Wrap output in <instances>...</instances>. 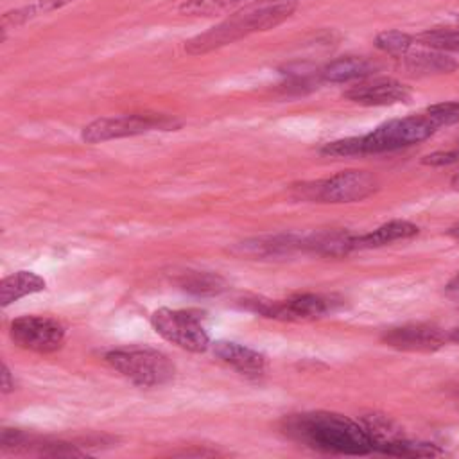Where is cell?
<instances>
[{
	"label": "cell",
	"instance_id": "cell-1",
	"mask_svg": "<svg viewBox=\"0 0 459 459\" xmlns=\"http://www.w3.org/2000/svg\"><path fill=\"white\" fill-rule=\"evenodd\" d=\"M281 429L290 439L319 452L341 455H366L373 452L364 425L337 412L290 414L283 420Z\"/></svg>",
	"mask_w": 459,
	"mask_h": 459
},
{
	"label": "cell",
	"instance_id": "cell-2",
	"mask_svg": "<svg viewBox=\"0 0 459 459\" xmlns=\"http://www.w3.org/2000/svg\"><path fill=\"white\" fill-rule=\"evenodd\" d=\"M298 9V0H253L221 23L190 38L185 50L192 56L208 54L249 34L264 32L283 23Z\"/></svg>",
	"mask_w": 459,
	"mask_h": 459
},
{
	"label": "cell",
	"instance_id": "cell-3",
	"mask_svg": "<svg viewBox=\"0 0 459 459\" xmlns=\"http://www.w3.org/2000/svg\"><path fill=\"white\" fill-rule=\"evenodd\" d=\"M106 362L140 387H156L174 378L176 368L169 357L152 348H117L104 355Z\"/></svg>",
	"mask_w": 459,
	"mask_h": 459
},
{
	"label": "cell",
	"instance_id": "cell-4",
	"mask_svg": "<svg viewBox=\"0 0 459 459\" xmlns=\"http://www.w3.org/2000/svg\"><path fill=\"white\" fill-rule=\"evenodd\" d=\"M378 188L377 178L368 170H342L330 178L296 185V195L312 203H357Z\"/></svg>",
	"mask_w": 459,
	"mask_h": 459
},
{
	"label": "cell",
	"instance_id": "cell-5",
	"mask_svg": "<svg viewBox=\"0 0 459 459\" xmlns=\"http://www.w3.org/2000/svg\"><path fill=\"white\" fill-rule=\"evenodd\" d=\"M437 122L425 111L420 115H409L403 118H393L371 133L359 136L362 154H378L391 152L403 147H411L427 140L437 129Z\"/></svg>",
	"mask_w": 459,
	"mask_h": 459
},
{
	"label": "cell",
	"instance_id": "cell-6",
	"mask_svg": "<svg viewBox=\"0 0 459 459\" xmlns=\"http://www.w3.org/2000/svg\"><path fill=\"white\" fill-rule=\"evenodd\" d=\"M341 305V299L326 294H296L289 299H265L260 296H251L242 299V307L253 314L280 319V321H312L333 312Z\"/></svg>",
	"mask_w": 459,
	"mask_h": 459
},
{
	"label": "cell",
	"instance_id": "cell-7",
	"mask_svg": "<svg viewBox=\"0 0 459 459\" xmlns=\"http://www.w3.org/2000/svg\"><path fill=\"white\" fill-rule=\"evenodd\" d=\"M178 122L165 115L154 113H131L118 117H102L82 127L81 138L86 143H100L108 140H118L127 136L143 134L149 131H170Z\"/></svg>",
	"mask_w": 459,
	"mask_h": 459
},
{
	"label": "cell",
	"instance_id": "cell-8",
	"mask_svg": "<svg viewBox=\"0 0 459 459\" xmlns=\"http://www.w3.org/2000/svg\"><path fill=\"white\" fill-rule=\"evenodd\" d=\"M151 325L165 341L186 351L201 353L210 346L206 330L203 328L199 317L190 310L158 308L151 316Z\"/></svg>",
	"mask_w": 459,
	"mask_h": 459
},
{
	"label": "cell",
	"instance_id": "cell-9",
	"mask_svg": "<svg viewBox=\"0 0 459 459\" xmlns=\"http://www.w3.org/2000/svg\"><path fill=\"white\" fill-rule=\"evenodd\" d=\"M9 335L23 350L52 353L63 346L65 326L47 316H22L11 323Z\"/></svg>",
	"mask_w": 459,
	"mask_h": 459
},
{
	"label": "cell",
	"instance_id": "cell-10",
	"mask_svg": "<svg viewBox=\"0 0 459 459\" xmlns=\"http://www.w3.org/2000/svg\"><path fill=\"white\" fill-rule=\"evenodd\" d=\"M450 341V332L430 323H409L389 328L382 342L402 351H436Z\"/></svg>",
	"mask_w": 459,
	"mask_h": 459
},
{
	"label": "cell",
	"instance_id": "cell-11",
	"mask_svg": "<svg viewBox=\"0 0 459 459\" xmlns=\"http://www.w3.org/2000/svg\"><path fill=\"white\" fill-rule=\"evenodd\" d=\"M344 97L362 106H393L409 102L411 90L396 79L382 77L373 81H362L344 91Z\"/></svg>",
	"mask_w": 459,
	"mask_h": 459
},
{
	"label": "cell",
	"instance_id": "cell-12",
	"mask_svg": "<svg viewBox=\"0 0 459 459\" xmlns=\"http://www.w3.org/2000/svg\"><path fill=\"white\" fill-rule=\"evenodd\" d=\"M296 249H305V237L294 233H278V235H262L255 238L242 240L231 249L238 256L251 258H273L281 255H290Z\"/></svg>",
	"mask_w": 459,
	"mask_h": 459
},
{
	"label": "cell",
	"instance_id": "cell-13",
	"mask_svg": "<svg viewBox=\"0 0 459 459\" xmlns=\"http://www.w3.org/2000/svg\"><path fill=\"white\" fill-rule=\"evenodd\" d=\"M213 353L231 368H235L238 373L247 377H260L265 373L267 360L265 357L244 344L231 342V341H217L213 344Z\"/></svg>",
	"mask_w": 459,
	"mask_h": 459
},
{
	"label": "cell",
	"instance_id": "cell-14",
	"mask_svg": "<svg viewBox=\"0 0 459 459\" xmlns=\"http://www.w3.org/2000/svg\"><path fill=\"white\" fill-rule=\"evenodd\" d=\"M420 228L409 221L394 219L385 224H380L369 233L357 235L355 237V249H371V247H382L398 240H407L414 235H418Z\"/></svg>",
	"mask_w": 459,
	"mask_h": 459
},
{
	"label": "cell",
	"instance_id": "cell-15",
	"mask_svg": "<svg viewBox=\"0 0 459 459\" xmlns=\"http://www.w3.org/2000/svg\"><path fill=\"white\" fill-rule=\"evenodd\" d=\"M375 72V65L360 56H344L339 59L330 61L323 70L321 75L328 82H350L360 81Z\"/></svg>",
	"mask_w": 459,
	"mask_h": 459
},
{
	"label": "cell",
	"instance_id": "cell-16",
	"mask_svg": "<svg viewBox=\"0 0 459 459\" xmlns=\"http://www.w3.org/2000/svg\"><path fill=\"white\" fill-rule=\"evenodd\" d=\"M355 237L344 230L319 231L305 237V249L325 256H344L355 249Z\"/></svg>",
	"mask_w": 459,
	"mask_h": 459
},
{
	"label": "cell",
	"instance_id": "cell-17",
	"mask_svg": "<svg viewBox=\"0 0 459 459\" xmlns=\"http://www.w3.org/2000/svg\"><path fill=\"white\" fill-rule=\"evenodd\" d=\"M45 287H47L45 280L41 276H38L36 273H30V271L13 273V274L5 276L0 283V303H2V307H7L27 294L43 290Z\"/></svg>",
	"mask_w": 459,
	"mask_h": 459
},
{
	"label": "cell",
	"instance_id": "cell-18",
	"mask_svg": "<svg viewBox=\"0 0 459 459\" xmlns=\"http://www.w3.org/2000/svg\"><path fill=\"white\" fill-rule=\"evenodd\" d=\"M405 65L414 74H450L457 68V61L439 50H423L407 56Z\"/></svg>",
	"mask_w": 459,
	"mask_h": 459
},
{
	"label": "cell",
	"instance_id": "cell-19",
	"mask_svg": "<svg viewBox=\"0 0 459 459\" xmlns=\"http://www.w3.org/2000/svg\"><path fill=\"white\" fill-rule=\"evenodd\" d=\"M377 452L380 454H387V455H398V457H436V455H443V450L434 445V443H427V441H414L405 437L403 434L382 443Z\"/></svg>",
	"mask_w": 459,
	"mask_h": 459
},
{
	"label": "cell",
	"instance_id": "cell-20",
	"mask_svg": "<svg viewBox=\"0 0 459 459\" xmlns=\"http://www.w3.org/2000/svg\"><path fill=\"white\" fill-rule=\"evenodd\" d=\"M75 0H36L29 5H23V7H18L14 11H9L2 16V30H4V36H5V30L7 27H18V25H23L25 22L39 16V14H48L52 11H57L68 4H72Z\"/></svg>",
	"mask_w": 459,
	"mask_h": 459
},
{
	"label": "cell",
	"instance_id": "cell-21",
	"mask_svg": "<svg viewBox=\"0 0 459 459\" xmlns=\"http://www.w3.org/2000/svg\"><path fill=\"white\" fill-rule=\"evenodd\" d=\"M179 287L195 296H215L226 290L228 283L222 276L215 273H203V271H188L179 278Z\"/></svg>",
	"mask_w": 459,
	"mask_h": 459
},
{
	"label": "cell",
	"instance_id": "cell-22",
	"mask_svg": "<svg viewBox=\"0 0 459 459\" xmlns=\"http://www.w3.org/2000/svg\"><path fill=\"white\" fill-rule=\"evenodd\" d=\"M425 48L439 52H459V30L457 29H429L414 38Z\"/></svg>",
	"mask_w": 459,
	"mask_h": 459
},
{
	"label": "cell",
	"instance_id": "cell-23",
	"mask_svg": "<svg viewBox=\"0 0 459 459\" xmlns=\"http://www.w3.org/2000/svg\"><path fill=\"white\" fill-rule=\"evenodd\" d=\"M247 0H185L179 5V13L185 16H212L228 11Z\"/></svg>",
	"mask_w": 459,
	"mask_h": 459
},
{
	"label": "cell",
	"instance_id": "cell-24",
	"mask_svg": "<svg viewBox=\"0 0 459 459\" xmlns=\"http://www.w3.org/2000/svg\"><path fill=\"white\" fill-rule=\"evenodd\" d=\"M414 38L402 30H382L375 38V47L385 54L402 57L409 52Z\"/></svg>",
	"mask_w": 459,
	"mask_h": 459
},
{
	"label": "cell",
	"instance_id": "cell-25",
	"mask_svg": "<svg viewBox=\"0 0 459 459\" xmlns=\"http://www.w3.org/2000/svg\"><path fill=\"white\" fill-rule=\"evenodd\" d=\"M321 152L326 156H360V138L359 136H350V138H341L328 142L321 147Z\"/></svg>",
	"mask_w": 459,
	"mask_h": 459
},
{
	"label": "cell",
	"instance_id": "cell-26",
	"mask_svg": "<svg viewBox=\"0 0 459 459\" xmlns=\"http://www.w3.org/2000/svg\"><path fill=\"white\" fill-rule=\"evenodd\" d=\"M425 111L437 122L439 127L459 122V102L457 100L437 102V104L429 106Z\"/></svg>",
	"mask_w": 459,
	"mask_h": 459
},
{
	"label": "cell",
	"instance_id": "cell-27",
	"mask_svg": "<svg viewBox=\"0 0 459 459\" xmlns=\"http://www.w3.org/2000/svg\"><path fill=\"white\" fill-rule=\"evenodd\" d=\"M421 161L425 165H430V167H445V165L457 163L459 161V142H457V145L454 149H450V151H436L432 154H427Z\"/></svg>",
	"mask_w": 459,
	"mask_h": 459
},
{
	"label": "cell",
	"instance_id": "cell-28",
	"mask_svg": "<svg viewBox=\"0 0 459 459\" xmlns=\"http://www.w3.org/2000/svg\"><path fill=\"white\" fill-rule=\"evenodd\" d=\"M445 290H446V296H448L450 299H454V301L459 303V271H457L455 276L446 283Z\"/></svg>",
	"mask_w": 459,
	"mask_h": 459
},
{
	"label": "cell",
	"instance_id": "cell-29",
	"mask_svg": "<svg viewBox=\"0 0 459 459\" xmlns=\"http://www.w3.org/2000/svg\"><path fill=\"white\" fill-rule=\"evenodd\" d=\"M13 389H14V380L11 378L9 368L4 364V366H2V393L7 394V393L13 391Z\"/></svg>",
	"mask_w": 459,
	"mask_h": 459
},
{
	"label": "cell",
	"instance_id": "cell-30",
	"mask_svg": "<svg viewBox=\"0 0 459 459\" xmlns=\"http://www.w3.org/2000/svg\"><path fill=\"white\" fill-rule=\"evenodd\" d=\"M450 341H452V342H457V344H459V326H457V328H452V330H450Z\"/></svg>",
	"mask_w": 459,
	"mask_h": 459
},
{
	"label": "cell",
	"instance_id": "cell-31",
	"mask_svg": "<svg viewBox=\"0 0 459 459\" xmlns=\"http://www.w3.org/2000/svg\"><path fill=\"white\" fill-rule=\"evenodd\" d=\"M452 186H454L455 190H459V172L452 178Z\"/></svg>",
	"mask_w": 459,
	"mask_h": 459
},
{
	"label": "cell",
	"instance_id": "cell-32",
	"mask_svg": "<svg viewBox=\"0 0 459 459\" xmlns=\"http://www.w3.org/2000/svg\"><path fill=\"white\" fill-rule=\"evenodd\" d=\"M457 235H459V228H457Z\"/></svg>",
	"mask_w": 459,
	"mask_h": 459
}]
</instances>
